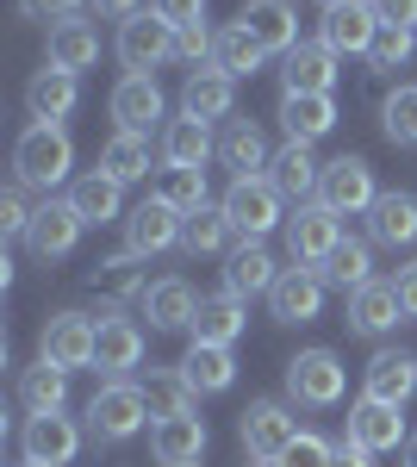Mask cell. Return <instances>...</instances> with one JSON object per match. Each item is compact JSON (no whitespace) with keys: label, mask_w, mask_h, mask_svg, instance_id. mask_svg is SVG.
<instances>
[{"label":"cell","mask_w":417,"mask_h":467,"mask_svg":"<svg viewBox=\"0 0 417 467\" xmlns=\"http://www.w3.org/2000/svg\"><path fill=\"white\" fill-rule=\"evenodd\" d=\"M417 393V356L405 349H381V356L368 361V374H361V399H381V405H412Z\"/></svg>","instance_id":"cell-18"},{"label":"cell","mask_w":417,"mask_h":467,"mask_svg":"<svg viewBox=\"0 0 417 467\" xmlns=\"http://www.w3.org/2000/svg\"><path fill=\"white\" fill-rule=\"evenodd\" d=\"M19 467H32V462H19Z\"/></svg>","instance_id":"cell-57"},{"label":"cell","mask_w":417,"mask_h":467,"mask_svg":"<svg viewBox=\"0 0 417 467\" xmlns=\"http://www.w3.org/2000/svg\"><path fill=\"white\" fill-rule=\"evenodd\" d=\"M94 349H100V324L81 318V312H57V318L44 324V337H37V361H50V368H94Z\"/></svg>","instance_id":"cell-7"},{"label":"cell","mask_w":417,"mask_h":467,"mask_svg":"<svg viewBox=\"0 0 417 467\" xmlns=\"http://www.w3.org/2000/svg\"><path fill=\"white\" fill-rule=\"evenodd\" d=\"M19 13H26V19H50V26H63V19L81 13V0H19Z\"/></svg>","instance_id":"cell-49"},{"label":"cell","mask_w":417,"mask_h":467,"mask_svg":"<svg viewBox=\"0 0 417 467\" xmlns=\"http://www.w3.org/2000/svg\"><path fill=\"white\" fill-rule=\"evenodd\" d=\"M231 107H237V81L218 69V63H200V69L187 75V88H181V112L187 119H231Z\"/></svg>","instance_id":"cell-22"},{"label":"cell","mask_w":417,"mask_h":467,"mask_svg":"<svg viewBox=\"0 0 417 467\" xmlns=\"http://www.w3.org/2000/svg\"><path fill=\"white\" fill-rule=\"evenodd\" d=\"M181 380L193 387V399L231 393V380H237V356L218 349V343H187V356H181Z\"/></svg>","instance_id":"cell-24"},{"label":"cell","mask_w":417,"mask_h":467,"mask_svg":"<svg viewBox=\"0 0 417 467\" xmlns=\"http://www.w3.org/2000/svg\"><path fill=\"white\" fill-rule=\"evenodd\" d=\"M150 13H162L174 32H193V26H206V0H150Z\"/></svg>","instance_id":"cell-48"},{"label":"cell","mask_w":417,"mask_h":467,"mask_svg":"<svg viewBox=\"0 0 417 467\" xmlns=\"http://www.w3.org/2000/svg\"><path fill=\"white\" fill-rule=\"evenodd\" d=\"M181 57L200 69V63H212V32L206 26H193V32H181Z\"/></svg>","instance_id":"cell-51"},{"label":"cell","mask_w":417,"mask_h":467,"mask_svg":"<svg viewBox=\"0 0 417 467\" xmlns=\"http://www.w3.org/2000/svg\"><path fill=\"white\" fill-rule=\"evenodd\" d=\"M237 436H244V449H249V462H280V449L299 436V418L280 405V399H255L244 411V424H237Z\"/></svg>","instance_id":"cell-9"},{"label":"cell","mask_w":417,"mask_h":467,"mask_svg":"<svg viewBox=\"0 0 417 467\" xmlns=\"http://www.w3.org/2000/svg\"><path fill=\"white\" fill-rule=\"evenodd\" d=\"M280 125L293 144H318L337 125V100L330 94H280Z\"/></svg>","instance_id":"cell-29"},{"label":"cell","mask_w":417,"mask_h":467,"mask_svg":"<svg viewBox=\"0 0 417 467\" xmlns=\"http://www.w3.org/2000/svg\"><path fill=\"white\" fill-rule=\"evenodd\" d=\"M417 57V32H405V26H381V37L368 44V69H405Z\"/></svg>","instance_id":"cell-43"},{"label":"cell","mask_w":417,"mask_h":467,"mask_svg":"<svg viewBox=\"0 0 417 467\" xmlns=\"http://www.w3.org/2000/svg\"><path fill=\"white\" fill-rule=\"evenodd\" d=\"M318 175H324V162L312 156V144H293V138L268 162V181L280 187V200H293V206H312L318 200Z\"/></svg>","instance_id":"cell-21"},{"label":"cell","mask_w":417,"mask_h":467,"mask_svg":"<svg viewBox=\"0 0 417 467\" xmlns=\"http://www.w3.org/2000/svg\"><path fill=\"white\" fill-rule=\"evenodd\" d=\"M150 193H156L162 206H174L181 218H193L200 206H206V169H169V162H162Z\"/></svg>","instance_id":"cell-38"},{"label":"cell","mask_w":417,"mask_h":467,"mask_svg":"<svg viewBox=\"0 0 417 467\" xmlns=\"http://www.w3.org/2000/svg\"><path fill=\"white\" fill-rule=\"evenodd\" d=\"M349 442H361L368 455H386V449H399V442H412V436H405V418H399V405L361 399V405L349 411Z\"/></svg>","instance_id":"cell-23"},{"label":"cell","mask_w":417,"mask_h":467,"mask_svg":"<svg viewBox=\"0 0 417 467\" xmlns=\"http://www.w3.org/2000/svg\"><path fill=\"white\" fill-rule=\"evenodd\" d=\"M374 200H381V187H374V169L361 162V156H337V162H324V175H318V206H330L337 218H355V213H374Z\"/></svg>","instance_id":"cell-8"},{"label":"cell","mask_w":417,"mask_h":467,"mask_svg":"<svg viewBox=\"0 0 417 467\" xmlns=\"http://www.w3.org/2000/svg\"><path fill=\"white\" fill-rule=\"evenodd\" d=\"M280 275H287V268H275L268 244H237L231 262H224V293H237V299H249V293H275Z\"/></svg>","instance_id":"cell-27"},{"label":"cell","mask_w":417,"mask_h":467,"mask_svg":"<svg viewBox=\"0 0 417 467\" xmlns=\"http://www.w3.org/2000/svg\"><path fill=\"white\" fill-rule=\"evenodd\" d=\"M318 6H343V0H318Z\"/></svg>","instance_id":"cell-56"},{"label":"cell","mask_w":417,"mask_h":467,"mask_svg":"<svg viewBox=\"0 0 417 467\" xmlns=\"http://www.w3.org/2000/svg\"><path fill=\"white\" fill-rule=\"evenodd\" d=\"M69 206L81 213V224H119V181L106 175V169H94V175H81L69 187Z\"/></svg>","instance_id":"cell-36"},{"label":"cell","mask_w":417,"mask_h":467,"mask_svg":"<svg viewBox=\"0 0 417 467\" xmlns=\"http://www.w3.org/2000/svg\"><path fill=\"white\" fill-rule=\"evenodd\" d=\"M399 467H417V436L405 442V455H399Z\"/></svg>","instance_id":"cell-55"},{"label":"cell","mask_w":417,"mask_h":467,"mask_svg":"<svg viewBox=\"0 0 417 467\" xmlns=\"http://www.w3.org/2000/svg\"><path fill=\"white\" fill-rule=\"evenodd\" d=\"M169 57H181V32L162 13H131L119 26V63H125V75H156Z\"/></svg>","instance_id":"cell-4"},{"label":"cell","mask_w":417,"mask_h":467,"mask_svg":"<svg viewBox=\"0 0 417 467\" xmlns=\"http://www.w3.org/2000/svg\"><path fill=\"white\" fill-rule=\"evenodd\" d=\"M405 324V306H399V287L392 281H368V287L349 293V330L355 337H386Z\"/></svg>","instance_id":"cell-20"},{"label":"cell","mask_w":417,"mask_h":467,"mask_svg":"<svg viewBox=\"0 0 417 467\" xmlns=\"http://www.w3.org/2000/svg\"><path fill=\"white\" fill-rule=\"evenodd\" d=\"M19 405H26V418H57V411L69 405V374L50 368V361L26 368V374H19Z\"/></svg>","instance_id":"cell-34"},{"label":"cell","mask_w":417,"mask_h":467,"mask_svg":"<svg viewBox=\"0 0 417 467\" xmlns=\"http://www.w3.org/2000/svg\"><path fill=\"white\" fill-rule=\"evenodd\" d=\"M150 455L162 467H200V455H206V424H200V411L156 418V424H150Z\"/></svg>","instance_id":"cell-14"},{"label":"cell","mask_w":417,"mask_h":467,"mask_svg":"<svg viewBox=\"0 0 417 467\" xmlns=\"http://www.w3.org/2000/svg\"><path fill=\"white\" fill-rule=\"evenodd\" d=\"M368 237L386 244V250H399V244H412V237H417V200L405 193V187L374 200V213H368Z\"/></svg>","instance_id":"cell-33"},{"label":"cell","mask_w":417,"mask_h":467,"mask_svg":"<svg viewBox=\"0 0 417 467\" xmlns=\"http://www.w3.org/2000/svg\"><path fill=\"white\" fill-rule=\"evenodd\" d=\"M94 13H106V19H131V13H143V0H94Z\"/></svg>","instance_id":"cell-54"},{"label":"cell","mask_w":417,"mask_h":467,"mask_svg":"<svg viewBox=\"0 0 417 467\" xmlns=\"http://www.w3.org/2000/svg\"><path fill=\"white\" fill-rule=\"evenodd\" d=\"M193 312H200V299H193L187 281H156V287L143 293L150 330H193Z\"/></svg>","instance_id":"cell-32"},{"label":"cell","mask_w":417,"mask_h":467,"mask_svg":"<svg viewBox=\"0 0 417 467\" xmlns=\"http://www.w3.org/2000/svg\"><path fill=\"white\" fill-rule=\"evenodd\" d=\"M13 169H19V187H63L75 169V144L63 125H44V119H32L26 125V138H19V150H13Z\"/></svg>","instance_id":"cell-1"},{"label":"cell","mask_w":417,"mask_h":467,"mask_svg":"<svg viewBox=\"0 0 417 467\" xmlns=\"http://www.w3.org/2000/svg\"><path fill=\"white\" fill-rule=\"evenodd\" d=\"M81 213H75L69 200H44L37 206V218H32V231H26V250L37 255V262H63V255L81 244Z\"/></svg>","instance_id":"cell-12"},{"label":"cell","mask_w":417,"mask_h":467,"mask_svg":"<svg viewBox=\"0 0 417 467\" xmlns=\"http://www.w3.org/2000/svg\"><path fill=\"white\" fill-rule=\"evenodd\" d=\"M218 206H224L231 231H237L244 244H262L275 224H287V213H280L287 200H280V187L268 175H237L231 187H224V200H218Z\"/></svg>","instance_id":"cell-2"},{"label":"cell","mask_w":417,"mask_h":467,"mask_svg":"<svg viewBox=\"0 0 417 467\" xmlns=\"http://www.w3.org/2000/svg\"><path fill=\"white\" fill-rule=\"evenodd\" d=\"M75 100H81V75L69 69H44L32 75V88H26V107H32V119H44V125H63L75 112Z\"/></svg>","instance_id":"cell-25"},{"label":"cell","mask_w":417,"mask_h":467,"mask_svg":"<svg viewBox=\"0 0 417 467\" xmlns=\"http://www.w3.org/2000/svg\"><path fill=\"white\" fill-rule=\"evenodd\" d=\"M324 275L318 268H287L275 281V293H268V312H275L280 324H312L318 312H324Z\"/></svg>","instance_id":"cell-17"},{"label":"cell","mask_w":417,"mask_h":467,"mask_svg":"<svg viewBox=\"0 0 417 467\" xmlns=\"http://www.w3.org/2000/svg\"><path fill=\"white\" fill-rule=\"evenodd\" d=\"M143 399H150V418H174V411H193V387L181 380V368H174V374H150Z\"/></svg>","instance_id":"cell-44"},{"label":"cell","mask_w":417,"mask_h":467,"mask_svg":"<svg viewBox=\"0 0 417 467\" xmlns=\"http://www.w3.org/2000/svg\"><path fill=\"white\" fill-rule=\"evenodd\" d=\"M218 156H224V169H237V175H255V169H268L275 156H268V138H262V125L255 119H231L224 125V138H218Z\"/></svg>","instance_id":"cell-35"},{"label":"cell","mask_w":417,"mask_h":467,"mask_svg":"<svg viewBox=\"0 0 417 467\" xmlns=\"http://www.w3.org/2000/svg\"><path fill=\"white\" fill-rule=\"evenodd\" d=\"M162 88H156V75H125L119 88H112V119H119V131H138L150 138L156 125H162Z\"/></svg>","instance_id":"cell-16"},{"label":"cell","mask_w":417,"mask_h":467,"mask_svg":"<svg viewBox=\"0 0 417 467\" xmlns=\"http://www.w3.org/2000/svg\"><path fill=\"white\" fill-rule=\"evenodd\" d=\"M100 169L119 181V187L143 181V175H150V138H138V131H119V138L100 150Z\"/></svg>","instance_id":"cell-40"},{"label":"cell","mask_w":417,"mask_h":467,"mask_svg":"<svg viewBox=\"0 0 417 467\" xmlns=\"http://www.w3.org/2000/svg\"><path fill=\"white\" fill-rule=\"evenodd\" d=\"M343 387H349V374L330 349H299V356L287 361V399L306 405V411H330L343 399Z\"/></svg>","instance_id":"cell-5"},{"label":"cell","mask_w":417,"mask_h":467,"mask_svg":"<svg viewBox=\"0 0 417 467\" xmlns=\"http://www.w3.org/2000/svg\"><path fill=\"white\" fill-rule=\"evenodd\" d=\"M262 57H268V50H262V44H255V37H249L244 26H237V19H231L224 32H212V63L231 75V81L255 75V69H262Z\"/></svg>","instance_id":"cell-37"},{"label":"cell","mask_w":417,"mask_h":467,"mask_svg":"<svg viewBox=\"0 0 417 467\" xmlns=\"http://www.w3.org/2000/svg\"><path fill=\"white\" fill-rule=\"evenodd\" d=\"M392 287H399V306H405V318H417V262H405V268H399V281H392Z\"/></svg>","instance_id":"cell-52"},{"label":"cell","mask_w":417,"mask_h":467,"mask_svg":"<svg viewBox=\"0 0 417 467\" xmlns=\"http://www.w3.org/2000/svg\"><path fill=\"white\" fill-rule=\"evenodd\" d=\"M374 13H381V26H405V32H417V0H374Z\"/></svg>","instance_id":"cell-50"},{"label":"cell","mask_w":417,"mask_h":467,"mask_svg":"<svg viewBox=\"0 0 417 467\" xmlns=\"http://www.w3.org/2000/svg\"><path fill=\"white\" fill-rule=\"evenodd\" d=\"M181 224H187V218L150 193L143 206L125 213V250H131V255H162L169 244H181Z\"/></svg>","instance_id":"cell-15"},{"label":"cell","mask_w":417,"mask_h":467,"mask_svg":"<svg viewBox=\"0 0 417 467\" xmlns=\"http://www.w3.org/2000/svg\"><path fill=\"white\" fill-rule=\"evenodd\" d=\"M244 330H249V312H244L237 293H206V299H200V312H193V343H218V349H231Z\"/></svg>","instance_id":"cell-26"},{"label":"cell","mask_w":417,"mask_h":467,"mask_svg":"<svg viewBox=\"0 0 417 467\" xmlns=\"http://www.w3.org/2000/svg\"><path fill=\"white\" fill-rule=\"evenodd\" d=\"M330 287H343V293H355V287H368L374 281V255H368V244L361 237H343L337 250H330V262L318 268Z\"/></svg>","instance_id":"cell-39"},{"label":"cell","mask_w":417,"mask_h":467,"mask_svg":"<svg viewBox=\"0 0 417 467\" xmlns=\"http://www.w3.org/2000/svg\"><path fill=\"white\" fill-rule=\"evenodd\" d=\"M231 237H237V231H231L224 206H200V213L181 224V250H187V255H218Z\"/></svg>","instance_id":"cell-41"},{"label":"cell","mask_w":417,"mask_h":467,"mask_svg":"<svg viewBox=\"0 0 417 467\" xmlns=\"http://www.w3.org/2000/svg\"><path fill=\"white\" fill-rule=\"evenodd\" d=\"M138 262H143V255H131V250L112 255V262H100V268H94V287H100V293H138V299H143L150 281L138 275Z\"/></svg>","instance_id":"cell-45"},{"label":"cell","mask_w":417,"mask_h":467,"mask_svg":"<svg viewBox=\"0 0 417 467\" xmlns=\"http://www.w3.org/2000/svg\"><path fill=\"white\" fill-rule=\"evenodd\" d=\"M330 455H337V442H324L318 431H299L280 449V462H268V467H330Z\"/></svg>","instance_id":"cell-46"},{"label":"cell","mask_w":417,"mask_h":467,"mask_svg":"<svg viewBox=\"0 0 417 467\" xmlns=\"http://www.w3.org/2000/svg\"><path fill=\"white\" fill-rule=\"evenodd\" d=\"M237 26H244L268 57H287V50L299 44V13H293V0H244V6H237Z\"/></svg>","instance_id":"cell-13"},{"label":"cell","mask_w":417,"mask_h":467,"mask_svg":"<svg viewBox=\"0 0 417 467\" xmlns=\"http://www.w3.org/2000/svg\"><path fill=\"white\" fill-rule=\"evenodd\" d=\"M150 418V399L138 380H106L100 393L88 399V436L94 442H131Z\"/></svg>","instance_id":"cell-3"},{"label":"cell","mask_w":417,"mask_h":467,"mask_svg":"<svg viewBox=\"0 0 417 467\" xmlns=\"http://www.w3.org/2000/svg\"><path fill=\"white\" fill-rule=\"evenodd\" d=\"M212 150H218V144H212L206 119H187V112H181V119L162 125V162H169V169H206Z\"/></svg>","instance_id":"cell-30"},{"label":"cell","mask_w":417,"mask_h":467,"mask_svg":"<svg viewBox=\"0 0 417 467\" xmlns=\"http://www.w3.org/2000/svg\"><path fill=\"white\" fill-rule=\"evenodd\" d=\"M330 467H374V455H368V449H361V442H337V455H330Z\"/></svg>","instance_id":"cell-53"},{"label":"cell","mask_w":417,"mask_h":467,"mask_svg":"<svg viewBox=\"0 0 417 467\" xmlns=\"http://www.w3.org/2000/svg\"><path fill=\"white\" fill-rule=\"evenodd\" d=\"M381 131L392 138V144L417 150V88H412V81L386 94V107H381Z\"/></svg>","instance_id":"cell-42"},{"label":"cell","mask_w":417,"mask_h":467,"mask_svg":"<svg viewBox=\"0 0 417 467\" xmlns=\"http://www.w3.org/2000/svg\"><path fill=\"white\" fill-rule=\"evenodd\" d=\"M381 37V13L374 0H343V6H324V26L318 44H330L337 57H368V44Z\"/></svg>","instance_id":"cell-10"},{"label":"cell","mask_w":417,"mask_h":467,"mask_svg":"<svg viewBox=\"0 0 417 467\" xmlns=\"http://www.w3.org/2000/svg\"><path fill=\"white\" fill-rule=\"evenodd\" d=\"M94 368L125 380L131 368H143V330L131 318H100V349H94Z\"/></svg>","instance_id":"cell-28"},{"label":"cell","mask_w":417,"mask_h":467,"mask_svg":"<svg viewBox=\"0 0 417 467\" xmlns=\"http://www.w3.org/2000/svg\"><path fill=\"white\" fill-rule=\"evenodd\" d=\"M32 218H37V206H26V187H6V193H0V231H6V237H26Z\"/></svg>","instance_id":"cell-47"},{"label":"cell","mask_w":417,"mask_h":467,"mask_svg":"<svg viewBox=\"0 0 417 467\" xmlns=\"http://www.w3.org/2000/svg\"><path fill=\"white\" fill-rule=\"evenodd\" d=\"M280 81H287V94H330V88H337V50L299 37V44L280 57Z\"/></svg>","instance_id":"cell-19"},{"label":"cell","mask_w":417,"mask_h":467,"mask_svg":"<svg viewBox=\"0 0 417 467\" xmlns=\"http://www.w3.org/2000/svg\"><path fill=\"white\" fill-rule=\"evenodd\" d=\"M100 63V32L88 26V19H63V26H50V69H94Z\"/></svg>","instance_id":"cell-31"},{"label":"cell","mask_w":417,"mask_h":467,"mask_svg":"<svg viewBox=\"0 0 417 467\" xmlns=\"http://www.w3.org/2000/svg\"><path fill=\"white\" fill-rule=\"evenodd\" d=\"M81 455V431H75V418H26V431H19V462L32 467H69Z\"/></svg>","instance_id":"cell-11"},{"label":"cell","mask_w":417,"mask_h":467,"mask_svg":"<svg viewBox=\"0 0 417 467\" xmlns=\"http://www.w3.org/2000/svg\"><path fill=\"white\" fill-rule=\"evenodd\" d=\"M337 244H343V224H337L330 206L312 200V206H293L287 213V255H293V268H324Z\"/></svg>","instance_id":"cell-6"}]
</instances>
